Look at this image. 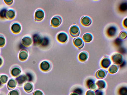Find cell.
<instances>
[{
	"label": "cell",
	"instance_id": "cell-1",
	"mask_svg": "<svg viewBox=\"0 0 127 95\" xmlns=\"http://www.w3.org/2000/svg\"><path fill=\"white\" fill-rule=\"evenodd\" d=\"M69 32L71 36L72 37H75L78 36L80 32L79 27L76 25L71 26L70 28Z\"/></svg>",
	"mask_w": 127,
	"mask_h": 95
},
{
	"label": "cell",
	"instance_id": "cell-2",
	"mask_svg": "<svg viewBox=\"0 0 127 95\" xmlns=\"http://www.w3.org/2000/svg\"><path fill=\"white\" fill-rule=\"evenodd\" d=\"M62 21L61 17L59 16H56L51 19V25L54 27H58L61 24Z\"/></svg>",
	"mask_w": 127,
	"mask_h": 95
},
{
	"label": "cell",
	"instance_id": "cell-3",
	"mask_svg": "<svg viewBox=\"0 0 127 95\" xmlns=\"http://www.w3.org/2000/svg\"><path fill=\"white\" fill-rule=\"evenodd\" d=\"M44 13L43 11L41 9H38L35 11L34 14V20L35 21L39 22L43 19Z\"/></svg>",
	"mask_w": 127,
	"mask_h": 95
},
{
	"label": "cell",
	"instance_id": "cell-4",
	"mask_svg": "<svg viewBox=\"0 0 127 95\" xmlns=\"http://www.w3.org/2000/svg\"><path fill=\"white\" fill-rule=\"evenodd\" d=\"M111 58L113 62L117 64H120L123 61V56L119 53H116L113 55Z\"/></svg>",
	"mask_w": 127,
	"mask_h": 95
},
{
	"label": "cell",
	"instance_id": "cell-5",
	"mask_svg": "<svg viewBox=\"0 0 127 95\" xmlns=\"http://www.w3.org/2000/svg\"><path fill=\"white\" fill-rule=\"evenodd\" d=\"M15 12L12 9H7L6 11L4 19L8 20H12L15 17Z\"/></svg>",
	"mask_w": 127,
	"mask_h": 95
},
{
	"label": "cell",
	"instance_id": "cell-6",
	"mask_svg": "<svg viewBox=\"0 0 127 95\" xmlns=\"http://www.w3.org/2000/svg\"><path fill=\"white\" fill-rule=\"evenodd\" d=\"M68 35L67 34L63 32L58 34L57 36V40L60 42L64 43L67 41L68 39Z\"/></svg>",
	"mask_w": 127,
	"mask_h": 95
},
{
	"label": "cell",
	"instance_id": "cell-7",
	"mask_svg": "<svg viewBox=\"0 0 127 95\" xmlns=\"http://www.w3.org/2000/svg\"><path fill=\"white\" fill-rule=\"evenodd\" d=\"M73 44L79 49L82 48L84 46V43L82 39L80 37L74 38L73 40Z\"/></svg>",
	"mask_w": 127,
	"mask_h": 95
},
{
	"label": "cell",
	"instance_id": "cell-8",
	"mask_svg": "<svg viewBox=\"0 0 127 95\" xmlns=\"http://www.w3.org/2000/svg\"><path fill=\"white\" fill-rule=\"evenodd\" d=\"M28 55V50L25 48L22 49L20 50L19 53V59L21 61H24L27 58Z\"/></svg>",
	"mask_w": 127,
	"mask_h": 95
},
{
	"label": "cell",
	"instance_id": "cell-9",
	"mask_svg": "<svg viewBox=\"0 0 127 95\" xmlns=\"http://www.w3.org/2000/svg\"><path fill=\"white\" fill-rule=\"evenodd\" d=\"M40 68L42 71L44 72L48 71L51 69L50 64L47 61H44L42 62L40 64Z\"/></svg>",
	"mask_w": 127,
	"mask_h": 95
},
{
	"label": "cell",
	"instance_id": "cell-10",
	"mask_svg": "<svg viewBox=\"0 0 127 95\" xmlns=\"http://www.w3.org/2000/svg\"><path fill=\"white\" fill-rule=\"evenodd\" d=\"M29 79V77L27 75L23 74L20 75L16 78L15 80L18 85H21L27 81Z\"/></svg>",
	"mask_w": 127,
	"mask_h": 95
},
{
	"label": "cell",
	"instance_id": "cell-11",
	"mask_svg": "<svg viewBox=\"0 0 127 95\" xmlns=\"http://www.w3.org/2000/svg\"><path fill=\"white\" fill-rule=\"evenodd\" d=\"M10 72L12 76L17 77L20 75L21 70L19 67L17 66H14L11 68Z\"/></svg>",
	"mask_w": 127,
	"mask_h": 95
},
{
	"label": "cell",
	"instance_id": "cell-12",
	"mask_svg": "<svg viewBox=\"0 0 127 95\" xmlns=\"http://www.w3.org/2000/svg\"><path fill=\"white\" fill-rule=\"evenodd\" d=\"M12 32L15 34H17L20 32L21 30V27L19 24L17 23L13 24L11 26Z\"/></svg>",
	"mask_w": 127,
	"mask_h": 95
},
{
	"label": "cell",
	"instance_id": "cell-13",
	"mask_svg": "<svg viewBox=\"0 0 127 95\" xmlns=\"http://www.w3.org/2000/svg\"><path fill=\"white\" fill-rule=\"evenodd\" d=\"M81 22L82 24L84 26H88L90 25L92 23V21L91 19L87 16H83L81 19Z\"/></svg>",
	"mask_w": 127,
	"mask_h": 95
},
{
	"label": "cell",
	"instance_id": "cell-14",
	"mask_svg": "<svg viewBox=\"0 0 127 95\" xmlns=\"http://www.w3.org/2000/svg\"><path fill=\"white\" fill-rule=\"evenodd\" d=\"M32 43V40L30 37L28 36H26L23 37L21 41L22 44L25 47H28Z\"/></svg>",
	"mask_w": 127,
	"mask_h": 95
},
{
	"label": "cell",
	"instance_id": "cell-15",
	"mask_svg": "<svg viewBox=\"0 0 127 95\" xmlns=\"http://www.w3.org/2000/svg\"><path fill=\"white\" fill-rule=\"evenodd\" d=\"M17 84V82L15 80L12 78L10 79L7 83V89L9 90L14 89L16 86Z\"/></svg>",
	"mask_w": 127,
	"mask_h": 95
},
{
	"label": "cell",
	"instance_id": "cell-16",
	"mask_svg": "<svg viewBox=\"0 0 127 95\" xmlns=\"http://www.w3.org/2000/svg\"><path fill=\"white\" fill-rule=\"evenodd\" d=\"M86 85L88 87L91 89L95 90L96 88V86L94 80L89 79L87 81Z\"/></svg>",
	"mask_w": 127,
	"mask_h": 95
},
{
	"label": "cell",
	"instance_id": "cell-17",
	"mask_svg": "<svg viewBox=\"0 0 127 95\" xmlns=\"http://www.w3.org/2000/svg\"><path fill=\"white\" fill-rule=\"evenodd\" d=\"M111 63V62L110 59L107 57H105L102 60L101 65L103 68H107L110 66Z\"/></svg>",
	"mask_w": 127,
	"mask_h": 95
},
{
	"label": "cell",
	"instance_id": "cell-18",
	"mask_svg": "<svg viewBox=\"0 0 127 95\" xmlns=\"http://www.w3.org/2000/svg\"><path fill=\"white\" fill-rule=\"evenodd\" d=\"M107 73V71L103 70L98 71L95 74V76L97 78L102 79L104 78Z\"/></svg>",
	"mask_w": 127,
	"mask_h": 95
},
{
	"label": "cell",
	"instance_id": "cell-19",
	"mask_svg": "<svg viewBox=\"0 0 127 95\" xmlns=\"http://www.w3.org/2000/svg\"><path fill=\"white\" fill-rule=\"evenodd\" d=\"M33 88V85L30 82L25 83L24 86V89L25 91L27 93H30L32 92Z\"/></svg>",
	"mask_w": 127,
	"mask_h": 95
},
{
	"label": "cell",
	"instance_id": "cell-20",
	"mask_svg": "<svg viewBox=\"0 0 127 95\" xmlns=\"http://www.w3.org/2000/svg\"><path fill=\"white\" fill-rule=\"evenodd\" d=\"M117 29L114 26H111L108 28L107 31V34L110 37L114 36L116 33Z\"/></svg>",
	"mask_w": 127,
	"mask_h": 95
},
{
	"label": "cell",
	"instance_id": "cell-21",
	"mask_svg": "<svg viewBox=\"0 0 127 95\" xmlns=\"http://www.w3.org/2000/svg\"><path fill=\"white\" fill-rule=\"evenodd\" d=\"M88 57V53L86 51H84L81 52L79 55L78 58L81 61L84 62L86 61Z\"/></svg>",
	"mask_w": 127,
	"mask_h": 95
},
{
	"label": "cell",
	"instance_id": "cell-22",
	"mask_svg": "<svg viewBox=\"0 0 127 95\" xmlns=\"http://www.w3.org/2000/svg\"><path fill=\"white\" fill-rule=\"evenodd\" d=\"M33 39L34 44L35 45H38L42 44L43 40L37 34H35L33 36Z\"/></svg>",
	"mask_w": 127,
	"mask_h": 95
},
{
	"label": "cell",
	"instance_id": "cell-23",
	"mask_svg": "<svg viewBox=\"0 0 127 95\" xmlns=\"http://www.w3.org/2000/svg\"><path fill=\"white\" fill-rule=\"evenodd\" d=\"M93 36L90 33H87L84 35L83 39L84 41L86 42H89L91 41L93 39Z\"/></svg>",
	"mask_w": 127,
	"mask_h": 95
},
{
	"label": "cell",
	"instance_id": "cell-24",
	"mask_svg": "<svg viewBox=\"0 0 127 95\" xmlns=\"http://www.w3.org/2000/svg\"><path fill=\"white\" fill-rule=\"evenodd\" d=\"M119 67L117 65H113L109 68L108 71L111 74H114L117 72L118 70Z\"/></svg>",
	"mask_w": 127,
	"mask_h": 95
},
{
	"label": "cell",
	"instance_id": "cell-25",
	"mask_svg": "<svg viewBox=\"0 0 127 95\" xmlns=\"http://www.w3.org/2000/svg\"><path fill=\"white\" fill-rule=\"evenodd\" d=\"M99 89H102L105 88L106 84L105 81L103 80H100L98 81L96 83Z\"/></svg>",
	"mask_w": 127,
	"mask_h": 95
},
{
	"label": "cell",
	"instance_id": "cell-26",
	"mask_svg": "<svg viewBox=\"0 0 127 95\" xmlns=\"http://www.w3.org/2000/svg\"><path fill=\"white\" fill-rule=\"evenodd\" d=\"M8 79V77L7 75H0V82L2 84L6 83Z\"/></svg>",
	"mask_w": 127,
	"mask_h": 95
},
{
	"label": "cell",
	"instance_id": "cell-27",
	"mask_svg": "<svg viewBox=\"0 0 127 95\" xmlns=\"http://www.w3.org/2000/svg\"><path fill=\"white\" fill-rule=\"evenodd\" d=\"M127 37V32L125 31H122L120 33L119 36V38L121 40L125 39Z\"/></svg>",
	"mask_w": 127,
	"mask_h": 95
},
{
	"label": "cell",
	"instance_id": "cell-28",
	"mask_svg": "<svg viewBox=\"0 0 127 95\" xmlns=\"http://www.w3.org/2000/svg\"><path fill=\"white\" fill-rule=\"evenodd\" d=\"M119 93L120 95H127V88L126 87H122L119 89Z\"/></svg>",
	"mask_w": 127,
	"mask_h": 95
},
{
	"label": "cell",
	"instance_id": "cell-29",
	"mask_svg": "<svg viewBox=\"0 0 127 95\" xmlns=\"http://www.w3.org/2000/svg\"><path fill=\"white\" fill-rule=\"evenodd\" d=\"M5 40L4 36L0 34V47H2L4 46L5 43Z\"/></svg>",
	"mask_w": 127,
	"mask_h": 95
},
{
	"label": "cell",
	"instance_id": "cell-30",
	"mask_svg": "<svg viewBox=\"0 0 127 95\" xmlns=\"http://www.w3.org/2000/svg\"><path fill=\"white\" fill-rule=\"evenodd\" d=\"M127 8V5L126 3H122L119 7V9L121 11H125L126 10Z\"/></svg>",
	"mask_w": 127,
	"mask_h": 95
},
{
	"label": "cell",
	"instance_id": "cell-31",
	"mask_svg": "<svg viewBox=\"0 0 127 95\" xmlns=\"http://www.w3.org/2000/svg\"><path fill=\"white\" fill-rule=\"evenodd\" d=\"M8 95H19V91L16 89L11 91L9 93Z\"/></svg>",
	"mask_w": 127,
	"mask_h": 95
},
{
	"label": "cell",
	"instance_id": "cell-32",
	"mask_svg": "<svg viewBox=\"0 0 127 95\" xmlns=\"http://www.w3.org/2000/svg\"><path fill=\"white\" fill-rule=\"evenodd\" d=\"M7 9L4 8L2 9L0 11V18L1 19H4V15Z\"/></svg>",
	"mask_w": 127,
	"mask_h": 95
},
{
	"label": "cell",
	"instance_id": "cell-33",
	"mask_svg": "<svg viewBox=\"0 0 127 95\" xmlns=\"http://www.w3.org/2000/svg\"><path fill=\"white\" fill-rule=\"evenodd\" d=\"M80 88H77L75 89L74 92L80 95H82L83 93V91Z\"/></svg>",
	"mask_w": 127,
	"mask_h": 95
},
{
	"label": "cell",
	"instance_id": "cell-34",
	"mask_svg": "<svg viewBox=\"0 0 127 95\" xmlns=\"http://www.w3.org/2000/svg\"><path fill=\"white\" fill-rule=\"evenodd\" d=\"M33 95H44L42 92L41 91L37 90L33 92Z\"/></svg>",
	"mask_w": 127,
	"mask_h": 95
},
{
	"label": "cell",
	"instance_id": "cell-35",
	"mask_svg": "<svg viewBox=\"0 0 127 95\" xmlns=\"http://www.w3.org/2000/svg\"><path fill=\"white\" fill-rule=\"evenodd\" d=\"M4 1L7 5L10 6L12 4L13 0H4Z\"/></svg>",
	"mask_w": 127,
	"mask_h": 95
},
{
	"label": "cell",
	"instance_id": "cell-36",
	"mask_svg": "<svg viewBox=\"0 0 127 95\" xmlns=\"http://www.w3.org/2000/svg\"><path fill=\"white\" fill-rule=\"evenodd\" d=\"M103 95V92L101 90H98L95 91V95Z\"/></svg>",
	"mask_w": 127,
	"mask_h": 95
},
{
	"label": "cell",
	"instance_id": "cell-37",
	"mask_svg": "<svg viewBox=\"0 0 127 95\" xmlns=\"http://www.w3.org/2000/svg\"><path fill=\"white\" fill-rule=\"evenodd\" d=\"M86 95H95V93L93 91L89 90L87 92Z\"/></svg>",
	"mask_w": 127,
	"mask_h": 95
},
{
	"label": "cell",
	"instance_id": "cell-38",
	"mask_svg": "<svg viewBox=\"0 0 127 95\" xmlns=\"http://www.w3.org/2000/svg\"><path fill=\"white\" fill-rule=\"evenodd\" d=\"M123 24L124 26L126 28L127 27V18H126L124 20Z\"/></svg>",
	"mask_w": 127,
	"mask_h": 95
},
{
	"label": "cell",
	"instance_id": "cell-39",
	"mask_svg": "<svg viewBox=\"0 0 127 95\" xmlns=\"http://www.w3.org/2000/svg\"><path fill=\"white\" fill-rule=\"evenodd\" d=\"M2 59L1 57H0V67L2 65Z\"/></svg>",
	"mask_w": 127,
	"mask_h": 95
},
{
	"label": "cell",
	"instance_id": "cell-40",
	"mask_svg": "<svg viewBox=\"0 0 127 95\" xmlns=\"http://www.w3.org/2000/svg\"><path fill=\"white\" fill-rule=\"evenodd\" d=\"M70 95H79L78 94L74 92L72 93Z\"/></svg>",
	"mask_w": 127,
	"mask_h": 95
},
{
	"label": "cell",
	"instance_id": "cell-41",
	"mask_svg": "<svg viewBox=\"0 0 127 95\" xmlns=\"http://www.w3.org/2000/svg\"><path fill=\"white\" fill-rule=\"evenodd\" d=\"M1 85H2V84L0 82V87Z\"/></svg>",
	"mask_w": 127,
	"mask_h": 95
}]
</instances>
